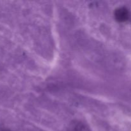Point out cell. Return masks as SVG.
I'll list each match as a JSON object with an SVG mask.
<instances>
[{
  "label": "cell",
  "mask_w": 131,
  "mask_h": 131,
  "mask_svg": "<svg viewBox=\"0 0 131 131\" xmlns=\"http://www.w3.org/2000/svg\"><path fill=\"white\" fill-rule=\"evenodd\" d=\"M70 131H90L86 124L81 122H75L72 124Z\"/></svg>",
  "instance_id": "cell-2"
},
{
  "label": "cell",
  "mask_w": 131,
  "mask_h": 131,
  "mask_svg": "<svg viewBox=\"0 0 131 131\" xmlns=\"http://www.w3.org/2000/svg\"><path fill=\"white\" fill-rule=\"evenodd\" d=\"M0 131H11V130H8V129H1V130H0Z\"/></svg>",
  "instance_id": "cell-3"
},
{
  "label": "cell",
  "mask_w": 131,
  "mask_h": 131,
  "mask_svg": "<svg viewBox=\"0 0 131 131\" xmlns=\"http://www.w3.org/2000/svg\"><path fill=\"white\" fill-rule=\"evenodd\" d=\"M115 19L118 22H125L129 19V12L125 7H120L116 9L115 12Z\"/></svg>",
  "instance_id": "cell-1"
}]
</instances>
